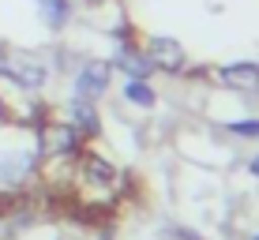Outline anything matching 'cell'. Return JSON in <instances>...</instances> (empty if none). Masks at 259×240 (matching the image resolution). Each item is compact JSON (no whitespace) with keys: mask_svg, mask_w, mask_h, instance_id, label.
Listing matches in <instances>:
<instances>
[{"mask_svg":"<svg viewBox=\"0 0 259 240\" xmlns=\"http://www.w3.org/2000/svg\"><path fill=\"white\" fill-rule=\"evenodd\" d=\"M64 195L83 214H109V210H117V203L124 195H128V176H124V169L113 162V158L83 147L71 158Z\"/></svg>","mask_w":259,"mask_h":240,"instance_id":"6da1fadb","label":"cell"},{"mask_svg":"<svg viewBox=\"0 0 259 240\" xmlns=\"http://www.w3.org/2000/svg\"><path fill=\"white\" fill-rule=\"evenodd\" d=\"M87 143L75 128L64 120V117H41L34 124V150H38V162L41 165H64L79 154Z\"/></svg>","mask_w":259,"mask_h":240,"instance_id":"7a4b0ae2","label":"cell"},{"mask_svg":"<svg viewBox=\"0 0 259 240\" xmlns=\"http://www.w3.org/2000/svg\"><path fill=\"white\" fill-rule=\"evenodd\" d=\"M38 173H41V162H38V150L34 147L0 150V191L4 195L38 188Z\"/></svg>","mask_w":259,"mask_h":240,"instance_id":"3957f363","label":"cell"},{"mask_svg":"<svg viewBox=\"0 0 259 240\" xmlns=\"http://www.w3.org/2000/svg\"><path fill=\"white\" fill-rule=\"evenodd\" d=\"M139 45H143V53H147L154 72H165V75H184L188 72V49H184L173 34H150Z\"/></svg>","mask_w":259,"mask_h":240,"instance_id":"277c9868","label":"cell"},{"mask_svg":"<svg viewBox=\"0 0 259 240\" xmlns=\"http://www.w3.org/2000/svg\"><path fill=\"white\" fill-rule=\"evenodd\" d=\"M49 75H53V68H49L41 57L23 53V57H12V68H8V79H4V83H12L15 90H23V94H38V90H46Z\"/></svg>","mask_w":259,"mask_h":240,"instance_id":"5b68a950","label":"cell"},{"mask_svg":"<svg viewBox=\"0 0 259 240\" xmlns=\"http://www.w3.org/2000/svg\"><path fill=\"white\" fill-rule=\"evenodd\" d=\"M214 83L233 94H259V60H229L214 68Z\"/></svg>","mask_w":259,"mask_h":240,"instance_id":"8992f818","label":"cell"},{"mask_svg":"<svg viewBox=\"0 0 259 240\" xmlns=\"http://www.w3.org/2000/svg\"><path fill=\"white\" fill-rule=\"evenodd\" d=\"M113 79V68L109 60H83L75 72V86H71V98H83V102H98V98L105 94V86H109Z\"/></svg>","mask_w":259,"mask_h":240,"instance_id":"52a82bcc","label":"cell"},{"mask_svg":"<svg viewBox=\"0 0 259 240\" xmlns=\"http://www.w3.org/2000/svg\"><path fill=\"white\" fill-rule=\"evenodd\" d=\"M71 128L83 135V143L102 135V117H98V102H83V98H71L68 105V117H64Z\"/></svg>","mask_w":259,"mask_h":240,"instance_id":"ba28073f","label":"cell"},{"mask_svg":"<svg viewBox=\"0 0 259 240\" xmlns=\"http://www.w3.org/2000/svg\"><path fill=\"white\" fill-rule=\"evenodd\" d=\"M34 8H38V19L49 30H64L75 19V0H34Z\"/></svg>","mask_w":259,"mask_h":240,"instance_id":"9c48e42d","label":"cell"},{"mask_svg":"<svg viewBox=\"0 0 259 240\" xmlns=\"http://www.w3.org/2000/svg\"><path fill=\"white\" fill-rule=\"evenodd\" d=\"M124 102L136 105V109H154L158 90L150 86V79H128V83H124Z\"/></svg>","mask_w":259,"mask_h":240,"instance_id":"30bf717a","label":"cell"},{"mask_svg":"<svg viewBox=\"0 0 259 240\" xmlns=\"http://www.w3.org/2000/svg\"><path fill=\"white\" fill-rule=\"evenodd\" d=\"M226 128L233 139H259V120H229Z\"/></svg>","mask_w":259,"mask_h":240,"instance_id":"8fae6325","label":"cell"},{"mask_svg":"<svg viewBox=\"0 0 259 240\" xmlns=\"http://www.w3.org/2000/svg\"><path fill=\"white\" fill-rule=\"evenodd\" d=\"M8 68H12V53H8L4 45H0V83L8 79Z\"/></svg>","mask_w":259,"mask_h":240,"instance_id":"7c38bea8","label":"cell"},{"mask_svg":"<svg viewBox=\"0 0 259 240\" xmlns=\"http://www.w3.org/2000/svg\"><path fill=\"white\" fill-rule=\"evenodd\" d=\"M248 173H252V176H255V180H259V154L252 158V162H248Z\"/></svg>","mask_w":259,"mask_h":240,"instance_id":"4fadbf2b","label":"cell"},{"mask_svg":"<svg viewBox=\"0 0 259 240\" xmlns=\"http://www.w3.org/2000/svg\"><path fill=\"white\" fill-rule=\"evenodd\" d=\"M0 109H4V98H0Z\"/></svg>","mask_w":259,"mask_h":240,"instance_id":"5bb4252c","label":"cell"},{"mask_svg":"<svg viewBox=\"0 0 259 240\" xmlns=\"http://www.w3.org/2000/svg\"><path fill=\"white\" fill-rule=\"evenodd\" d=\"M252 240H259V233H255V236H252Z\"/></svg>","mask_w":259,"mask_h":240,"instance_id":"9a60e30c","label":"cell"}]
</instances>
